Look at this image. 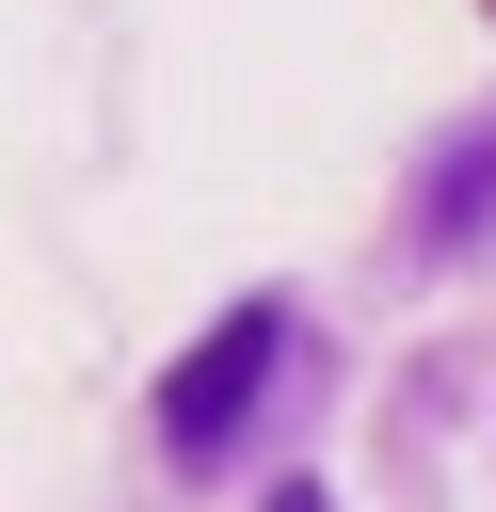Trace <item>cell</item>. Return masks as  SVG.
I'll use <instances>...</instances> for the list:
<instances>
[{
	"instance_id": "6da1fadb",
	"label": "cell",
	"mask_w": 496,
	"mask_h": 512,
	"mask_svg": "<svg viewBox=\"0 0 496 512\" xmlns=\"http://www.w3.org/2000/svg\"><path fill=\"white\" fill-rule=\"evenodd\" d=\"M272 368H288V304L256 288V304H224V320L160 368V464H192V480H208V464L240 448V416L272 400Z\"/></svg>"
},
{
	"instance_id": "7a4b0ae2",
	"label": "cell",
	"mask_w": 496,
	"mask_h": 512,
	"mask_svg": "<svg viewBox=\"0 0 496 512\" xmlns=\"http://www.w3.org/2000/svg\"><path fill=\"white\" fill-rule=\"evenodd\" d=\"M416 224H432V240H480V224H496V128H480V144L432 176V208H416Z\"/></svg>"
},
{
	"instance_id": "3957f363",
	"label": "cell",
	"mask_w": 496,
	"mask_h": 512,
	"mask_svg": "<svg viewBox=\"0 0 496 512\" xmlns=\"http://www.w3.org/2000/svg\"><path fill=\"white\" fill-rule=\"evenodd\" d=\"M256 512H336V496H320V480H272V496H256Z\"/></svg>"
}]
</instances>
